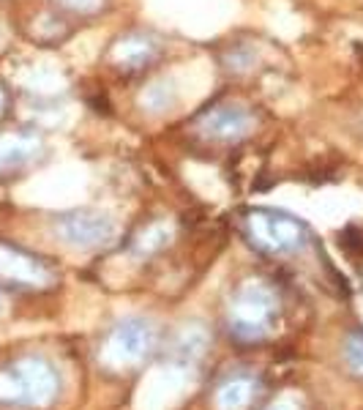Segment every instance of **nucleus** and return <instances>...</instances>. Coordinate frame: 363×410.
I'll list each match as a JSON object with an SVG mask.
<instances>
[{"label":"nucleus","instance_id":"f257e3e1","mask_svg":"<svg viewBox=\"0 0 363 410\" xmlns=\"http://www.w3.org/2000/svg\"><path fill=\"white\" fill-rule=\"evenodd\" d=\"M249 230L254 244L268 252H295L306 244V225L287 214L276 211H251L249 214Z\"/></svg>","mask_w":363,"mask_h":410},{"label":"nucleus","instance_id":"f03ea898","mask_svg":"<svg viewBox=\"0 0 363 410\" xmlns=\"http://www.w3.org/2000/svg\"><path fill=\"white\" fill-rule=\"evenodd\" d=\"M254 126L251 112L243 104H216V107L205 109L197 121V131L210 140V143H238L243 140Z\"/></svg>","mask_w":363,"mask_h":410},{"label":"nucleus","instance_id":"7ed1b4c3","mask_svg":"<svg viewBox=\"0 0 363 410\" xmlns=\"http://www.w3.org/2000/svg\"><path fill=\"white\" fill-rule=\"evenodd\" d=\"M60 235L74 247H104L115 235V222L99 211H77L58 222Z\"/></svg>","mask_w":363,"mask_h":410},{"label":"nucleus","instance_id":"20e7f679","mask_svg":"<svg viewBox=\"0 0 363 410\" xmlns=\"http://www.w3.org/2000/svg\"><path fill=\"white\" fill-rule=\"evenodd\" d=\"M156 55H158V44L151 36H145V33H131V36L121 38L115 44V50H112L115 63L123 66V69H129V72L145 69Z\"/></svg>","mask_w":363,"mask_h":410},{"label":"nucleus","instance_id":"39448f33","mask_svg":"<svg viewBox=\"0 0 363 410\" xmlns=\"http://www.w3.org/2000/svg\"><path fill=\"white\" fill-rule=\"evenodd\" d=\"M38 151H41V140L36 134H6L0 137V170L25 164Z\"/></svg>","mask_w":363,"mask_h":410},{"label":"nucleus","instance_id":"423d86ee","mask_svg":"<svg viewBox=\"0 0 363 410\" xmlns=\"http://www.w3.org/2000/svg\"><path fill=\"white\" fill-rule=\"evenodd\" d=\"M180 102V90L173 80H156L139 93V107L148 112H170Z\"/></svg>","mask_w":363,"mask_h":410},{"label":"nucleus","instance_id":"0eeeda50","mask_svg":"<svg viewBox=\"0 0 363 410\" xmlns=\"http://www.w3.org/2000/svg\"><path fill=\"white\" fill-rule=\"evenodd\" d=\"M342 241H339V247H345L347 254H352V257H361L363 254V227L358 225H352V227H347L342 235H339Z\"/></svg>","mask_w":363,"mask_h":410},{"label":"nucleus","instance_id":"6e6552de","mask_svg":"<svg viewBox=\"0 0 363 410\" xmlns=\"http://www.w3.org/2000/svg\"><path fill=\"white\" fill-rule=\"evenodd\" d=\"M60 3H66L69 9H77V11H90V9H99L102 0H60Z\"/></svg>","mask_w":363,"mask_h":410},{"label":"nucleus","instance_id":"1a4fd4ad","mask_svg":"<svg viewBox=\"0 0 363 410\" xmlns=\"http://www.w3.org/2000/svg\"><path fill=\"white\" fill-rule=\"evenodd\" d=\"M3 107H6V90L0 88V112H3Z\"/></svg>","mask_w":363,"mask_h":410}]
</instances>
